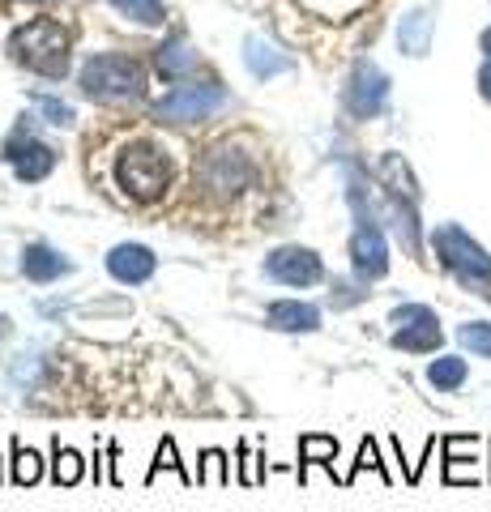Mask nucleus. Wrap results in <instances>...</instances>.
I'll return each mask as SVG.
<instances>
[{"label":"nucleus","instance_id":"nucleus-23","mask_svg":"<svg viewBox=\"0 0 491 512\" xmlns=\"http://www.w3.org/2000/svg\"><path fill=\"white\" fill-rule=\"evenodd\" d=\"M158 470H176L184 487H193V483H197V478L184 470V461H180V453H176V440H163V444H158V453H154V466H150V474H146V483H154Z\"/></svg>","mask_w":491,"mask_h":512},{"label":"nucleus","instance_id":"nucleus-7","mask_svg":"<svg viewBox=\"0 0 491 512\" xmlns=\"http://www.w3.org/2000/svg\"><path fill=\"white\" fill-rule=\"evenodd\" d=\"M265 274L274 282H282V286H316L325 278V265H321V256H316L312 248L287 244V248L265 256Z\"/></svg>","mask_w":491,"mask_h":512},{"label":"nucleus","instance_id":"nucleus-1","mask_svg":"<svg viewBox=\"0 0 491 512\" xmlns=\"http://www.w3.org/2000/svg\"><path fill=\"white\" fill-rule=\"evenodd\" d=\"M171 180V158L154 141H129L116 158V184L133 201H158Z\"/></svg>","mask_w":491,"mask_h":512},{"label":"nucleus","instance_id":"nucleus-30","mask_svg":"<svg viewBox=\"0 0 491 512\" xmlns=\"http://www.w3.org/2000/svg\"><path fill=\"white\" fill-rule=\"evenodd\" d=\"M479 90H483V99L491 103V60H487V69L479 73Z\"/></svg>","mask_w":491,"mask_h":512},{"label":"nucleus","instance_id":"nucleus-15","mask_svg":"<svg viewBox=\"0 0 491 512\" xmlns=\"http://www.w3.org/2000/svg\"><path fill=\"white\" fill-rule=\"evenodd\" d=\"M432 30H436V18L432 9H415L406 13L402 26H398V43L406 56H427V47H432Z\"/></svg>","mask_w":491,"mask_h":512},{"label":"nucleus","instance_id":"nucleus-21","mask_svg":"<svg viewBox=\"0 0 491 512\" xmlns=\"http://www.w3.org/2000/svg\"><path fill=\"white\" fill-rule=\"evenodd\" d=\"M43 478V457L35 448H26L22 440H13V483L18 487H35Z\"/></svg>","mask_w":491,"mask_h":512},{"label":"nucleus","instance_id":"nucleus-19","mask_svg":"<svg viewBox=\"0 0 491 512\" xmlns=\"http://www.w3.org/2000/svg\"><path fill=\"white\" fill-rule=\"evenodd\" d=\"M427 380H432L440 393H457L466 384V359H457V355L436 359L432 367H427Z\"/></svg>","mask_w":491,"mask_h":512},{"label":"nucleus","instance_id":"nucleus-28","mask_svg":"<svg viewBox=\"0 0 491 512\" xmlns=\"http://www.w3.org/2000/svg\"><path fill=\"white\" fill-rule=\"evenodd\" d=\"M39 111H43V116L47 120H52V124H73V107L69 103H60V99H47V94H39Z\"/></svg>","mask_w":491,"mask_h":512},{"label":"nucleus","instance_id":"nucleus-2","mask_svg":"<svg viewBox=\"0 0 491 512\" xmlns=\"http://www.w3.org/2000/svg\"><path fill=\"white\" fill-rule=\"evenodd\" d=\"M9 47H13V60L43 77H65L69 69V30L52 18H35L30 26H22Z\"/></svg>","mask_w":491,"mask_h":512},{"label":"nucleus","instance_id":"nucleus-11","mask_svg":"<svg viewBox=\"0 0 491 512\" xmlns=\"http://www.w3.org/2000/svg\"><path fill=\"white\" fill-rule=\"evenodd\" d=\"M351 265L363 282H376L385 278L389 269V248H385V235H380L376 222H359L355 235H351Z\"/></svg>","mask_w":491,"mask_h":512},{"label":"nucleus","instance_id":"nucleus-16","mask_svg":"<svg viewBox=\"0 0 491 512\" xmlns=\"http://www.w3.org/2000/svg\"><path fill=\"white\" fill-rule=\"evenodd\" d=\"M380 184L389 188V197L393 201H406V205H415V175H410V167H406V158L402 154H385L380 158Z\"/></svg>","mask_w":491,"mask_h":512},{"label":"nucleus","instance_id":"nucleus-6","mask_svg":"<svg viewBox=\"0 0 491 512\" xmlns=\"http://www.w3.org/2000/svg\"><path fill=\"white\" fill-rule=\"evenodd\" d=\"M227 107V90L223 86H180L167 99H158L154 116L171 120V124H193V120H210L214 111Z\"/></svg>","mask_w":491,"mask_h":512},{"label":"nucleus","instance_id":"nucleus-3","mask_svg":"<svg viewBox=\"0 0 491 512\" xmlns=\"http://www.w3.org/2000/svg\"><path fill=\"white\" fill-rule=\"evenodd\" d=\"M82 90L94 103H124L146 90V73L129 56H94L82 69Z\"/></svg>","mask_w":491,"mask_h":512},{"label":"nucleus","instance_id":"nucleus-4","mask_svg":"<svg viewBox=\"0 0 491 512\" xmlns=\"http://www.w3.org/2000/svg\"><path fill=\"white\" fill-rule=\"evenodd\" d=\"M432 244H436L440 265H445L449 274H457V282H466L470 291H479V286H491V256H487L479 244H474V239H470L462 227L445 222V227L432 235Z\"/></svg>","mask_w":491,"mask_h":512},{"label":"nucleus","instance_id":"nucleus-29","mask_svg":"<svg viewBox=\"0 0 491 512\" xmlns=\"http://www.w3.org/2000/svg\"><path fill=\"white\" fill-rule=\"evenodd\" d=\"M240 457H244V466H240V483H244V487H257L261 478H265L261 457H257V453H248V444H240Z\"/></svg>","mask_w":491,"mask_h":512},{"label":"nucleus","instance_id":"nucleus-13","mask_svg":"<svg viewBox=\"0 0 491 512\" xmlns=\"http://www.w3.org/2000/svg\"><path fill=\"white\" fill-rule=\"evenodd\" d=\"M22 274L30 282L47 286V282H60L65 274H73V261H69V256H60L52 244H26V252H22Z\"/></svg>","mask_w":491,"mask_h":512},{"label":"nucleus","instance_id":"nucleus-20","mask_svg":"<svg viewBox=\"0 0 491 512\" xmlns=\"http://www.w3.org/2000/svg\"><path fill=\"white\" fill-rule=\"evenodd\" d=\"M299 478H304L308 466H334V457H338V440H329V436H304L299 440Z\"/></svg>","mask_w":491,"mask_h":512},{"label":"nucleus","instance_id":"nucleus-12","mask_svg":"<svg viewBox=\"0 0 491 512\" xmlns=\"http://www.w3.org/2000/svg\"><path fill=\"white\" fill-rule=\"evenodd\" d=\"M158 265V256L146 248V244H116L112 252H107V274H112L120 286H141L150 282Z\"/></svg>","mask_w":491,"mask_h":512},{"label":"nucleus","instance_id":"nucleus-8","mask_svg":"<svg viewBox=\"0 0 491 512\" xmlns=\"http://www.w3.org/2000/svg\"><path fill=\"white\" fill-rule=\"evenodd\" d=\"M248 158L231 146H218L201 158V184L210 192H223V197H235V192L248 188Z\"/></svg>","mask_w":491,"mask_h":512},{"label":"nucleus","instance_id":"nucleus-25","mask_svg":"<svg viewBox=\"0 0 491 512\" xmlns=\"http://www.w3.org/2000/svg\"><path fill=\"white\" fill-rule=\"evenodd\" d=\"M457 342H462L466 350H474L479 359H491V325L487 320H470V325L457 329Z\"/></svg>","mask_w":491,"mask_h":512},{"label":"nucleus","instance_id":"nucleus-5","mask_svg":"<svg viewBox=\"0 0 491 512\" xmlns=\"http://www.w3.org/2000/svg\"><path fill=\"white\" fill-rule=\"evenodd\" d=\"M389 325H398L393 329V346L410 350V355H427V350H436L440 342H445L436 312L423 308V303H402V308H393Z\"/></svg>","mask_w":491,"mask_h":512},{"label":"nucleus","instance_id":"nucleus-22","mask_svg":"<svg viewBox=\"0 0 491 512\" xmlns=\"http://www.w3.org/2000/svg\"><path fill=\"white\" fill-rule=\"evenodd\" d=\"M193 69H197V52H188L184 43L158 47V73H163V77H188Z\"/></svg>","mask_w":491,"mask_h":512},{"label":"nucleus","instance_id":"nucleus-18","mask_svg":"<svg viewBox=\"0 0 491 512\" xmlns=\"http://www.w3.org/2000/svg\"><path fill=\"white\" fill-rule=\"evenodd\" d=\"M82 474H86V457L77 453V448L56 440V448H52V483L56 487H77L82 483Z\"/></svg>","mask_w":491,"mask_h":512},{"label":"nucleus","instance_id":"nucleus-14","mask_svg":"<svg viewBox=\"0 0 491 512\" xmlns=\"http://www.w3.org/2000/svg\"><path fill=\"white\" fill-rule=\"evenodd\" d=\"M265 325L278 329V333H316L321 329V312H316L312 303H299V299H278V303H269Z\"/></svg>","mask_w":491,"mask_h":512},{"label":"nucleus","instance_id":"nucleus-31","mask_svg":"<svg viewBox=\"0 0 491 512\" xmlns=\"http://www.w3.org/2000/svg\"><path fill=\"white\" fill-rule=\"evenodd\" d=\"M479 47H483V56H487V60H491V26H487V30H483V39H479Z\"/></svg>","mask_w":491,"mask_h":512},{"label":"nucleus","instance_id":"nucleus-26","mask_svg":"<svg viewBox=\"0 0 491 512\" xmlns=\"http://www.w3.org/2000/svg\"><path fill=\"white\" fill-rule=\"evenodd\" d=\"M112 5L124 13V18H133L141 26H158V22H163V5H158V0H112Z\"/></svg>","mask_w":491,"mask_h":512},{"label":"nucleus","instance_id":"nucleus-27","mask_svg":"<svg viewBox=\"0 0 491 512\" xmlns=\"http://www.w3.org/2000/svg\"><path fill=\"white\" fill-rule=\"evenodd\" d=\"M359 470H376V474H380V478H385V483H389V474H385V466H380V453H376V440H372V436L359 444V461H355V470L346 474V483H351V478H355Z\"/></svg>","mask_w":491,"mask_h":512},{"label":"nucleus","instance_id":"nucleus-17","mask_svg":"<svg viewBox=\"0 0 491 512\" xmlns=\"http://www.w3.org/2000/svg\"><path fill=\"white\" fill-rule=\"evenodd\" d=\"M244 60H248L252 77H278V73L291 69V60L282 56L274 43H265V39H248L244 43Z\"/></svg>","mask_w":491,"mask_h":512},{"label":"nucleus","instance_id":"nucleus-9","mask_svg":"<svg viewBox=\"0 0 491 512\" xmlns=\"http://www.w3.org/2000/svg\"><path fill=\"white\" fill-rule=\"evenodd\" d=\"M5 158L13 163V175H18L22 184H39L52 175L56 167V150L52 146H43V141H30V128L22 124L18 128V137L5 146Z\"/></svg>","mask_w":491,"mask_h":512},{"label":"nucleus","instance_id":"nucleus-24","mask_svg":"<svg viewBox=\"0 0 491 512\" xmlns=\"http://www.w3.org/2000/svg\"><path fill=\"white\" fill-rule=\"evenodd\" d=\"M197 483H210V487H227L231 483V470H227V453H223V448H205V453H201Z\"/></svg>","mask_w":491,"mask_h":512},{"label":"nucleus","instance_id":"nucleus-10","mask_svg":"<svg viewBox=\"0 0 491 512\" xmlns=\"http://www.w3.org/2000/svg\"><path fill=\"white\" fill-rule=\"evenodd\" d=\"M389 99V77L376 69V64L359 60L355 73H351V86H346V107H351V116L359 120H372L380 107Z\"/></svg>","mask_w":491,"mask_h":512},{"label":"nucleus","instance_id":"nucleus-32","mask_svg":"<svg viewBox=\"0 0 491 512\" xmlns=\"http://www.w3.org/2000/svg\"><path fill=\"white\" fill-rule=\"evenodd\" d=\"M5 333H9V316H0V338H5Z\"/></svg>","mask_w":491,"mask_h":512}]
</instances>
